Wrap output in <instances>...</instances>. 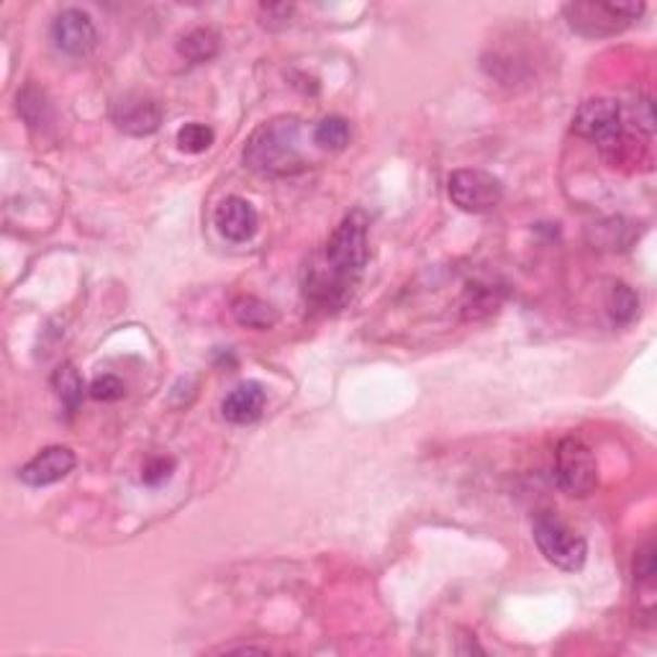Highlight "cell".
<instances>
[{
  "label": "cell",
  "instance_id": "1",
  "mask_svg": "<svg viewBox=\"0 0 657 657\" xmlns=\"http://www.w3.org/2000/svg\"><path fill=\"white\" fill-rule=\"evenodd\" d=\"M370 242H367V216L363 211H352L342 218L334 235L324 247V265L311 270L306 282V295L321 306H342L348 301L352 286L363 275Z\"/></svg>",
  "mask_w": 657,
  "mask_h": 657
},
{
  "label": "cell",
  "instance_id": "2",
  "mask_svg": "<svg viewBox=\"0 0 657 657\" xmlns=\"http://www.w3.org/2000/svg\"><path fill=\"white\" fill-rule=\"evenodd\" d=\"M244 165L260 175L286 178L306 167L301 150V122L295 116H278L260 124L244 144Z\"/></svg>",
  "mask_w": 657,
  "mask_h": 657
},
{
  "label": "cell",
  "instance_id": "3",
  "mask_svg": "<svg viewBox=\"0 0 657 657\" xmlns=\"http://www.w3.org/2000/svg\"><path fill=\"white\" fill-rule=\"evenodd\" d=\"M532 534L540 553L545 555L547 563H553L555 568L568 570L576 573L585 565L589 557V545L581 534H576L565 521H560L555 514H540L532 525Z\"/></svg>",
  "mask_w": 657,
  "mask_h": 657
},
{
  "label": "cell",
  "instance_id": "4",
  "mask_svg": "<svg viewBox=\"0 0 657 657\" xmlns=\"http://www.w3.org/2000/svg\"><path fill=\"white\" fill-rule=\"evenodd\" d=\"M573 31L583 37H611L645 13V3H568L563 9Z\"/></svg>",
  "mask_w": 657,
  "mask_h": 657
},
{
  "label": "cell",
  "instance_id": "5",
  "mask_svg": "<svg viewBox=\"0 0 657 657\" xmlns=\"http://www.w3.org/2000/svg\"><path fill=\"white\" fill-rule=\"evenodd\" d=\"M557 485L573 498H585L598 483V468L593 450L581 437H565L555 452Z\"/></svg>",
  "mask_w": 657,
  "mask_h": 657
},
{
  "label": "cell",
  "instance_id": "6",
  "mask_svg": "<svg viewBox=\"0 0 657 657\" xmlns=\"http://www.w3.org/2000/svg\"><path fill=\"white\" fill-rule=\"evenodd\" d=\"M573 131L583 139L596 141L604 154H609L614 147L624 139V113L621 105L611 98H591L578 109L573 118Z\"/></svg>",
  "mask_w": 657,
  "mask_h": 657
},
{
  "label": "cell",
  "instance_id": "7",
  "mask_svg": "<svg viewBox=\"0 0 657 657\" xmlns=\"http://www.w3.org/2000/svg\"><path fill=\"white\" fill-rule=\"evenodd\" d=\"M447 193L465 214H485L504 198V182L485 169H455L447 180Z\"/></svg>",
  "mask_w": 657,
  "mask_h": 657
},
{
  "label": "cell",
  "instance_id": "8",
  "mask_svg": "<svg viewBox=\"0 0 657 657\" xmlns=\"http://www.w3.org/2000/svg\"><path fill=\"white\" fill-rule=\"evenodd\" d=\"M162 116V103L147 93H124L111 105V122L129 137H150L160 129Z\"/></svg>",
  "mask_w": 657,
  "mask_h": 657
},
{
  "label": "cell",
  "instance_id": "9",
  "mask_svg": "<svg viewBox=\"0 0 657 657\" xmlns=\"http://www.w3.org/2000/svg\"><path fill=\"white\" fill-rule=\"evenodd\" d=\"M52 41L62 54L88 56L98 47L93 18L80 9L60 11L52 21Z\"/></svg>",
  "mask_w": 657,
  "mask_h": 657
},
{
  "label": "cell",
  "instance_id": "10",
  "mask_svg": "<svg viewBox=\"0 0 657 657\" xmlns=\"http://www.w3.org/2000/svg\"><path fill=\"white\" fill-rule=\"evenodd\" d=\"M75 465H77L75 452L56 444V447L41 450L34 460H28L24 468H21L18 478L21 483L31 485V489H45V485L60 483L62 478H67L70 472L75 470Z\"/></svg>",
  "mask_w": 657,
  "mask_h": 657
},
{
  "label": "cell",
  "instance_id": "11",
  "mask_svg": "<svg viewBox=\"0 0 657 657\" xmlns=\"http://www.w3.org/2000/svg\"><path fill=\"white\" fill-rule=\"evenodd\" d=\"M214 224L224 239L239 244L254 237V231L260 226V216L250 201H244L239 195H229L216 206Z\"/></svg>",
  "mask_w": 657,
  "mask_h": 657
},
{
  "label": "cell",
  "instance_id": "12",
  "mask_svg": "<svg viewBox=\"0 0 657 657\" xmlns=\"http://www.w3.org/2000/svg\"><path fill=\"white\" fill-rule=\"evenodd\" d=\"M265 404H267L265 388L254 383V380H247V383L237 386L235 391L226 395L222 404V414L224 419L231 424H252L263 416Z\"/></svg>",
  "mask_w": 657,
  "mask_h": 657
},
{
  "label": "cell",
  "instance_id": "13",
  "mask_svg": "<svg viewBox=\"0 0 657 657\" xmlns=\"http://www.w3.org/2000/svg\"><path fill=\"white\" fill-rule=\"evenodd\" d=\"M231 316L239 327L247 329H273L278 324V311H275L270 303L257 299V295H239V299L231 303Z\"/></svg>",
  "mask_w": 657,
  "mask_h": 657
},
{
  "label": "cell",
  "instance_id": "14",
  "mask_svg": "<svg viewBox=\"0 0 657 657\" xmlns=\"http://www.w3.org/2000/svg\"><path fill=\"white\" fill-rule=\"evenodd\" d=\"M52 386H54L56 399H60L62 406L67 408V414H75L77 408H80L83 395H85L83 378H80V372L75 370V365L65 363V365L56 367L54 376H52Z\"/></svg>",
  "mask_w": 657,
  "mask_h": 657
},
{
  "label": "cell",
  "instance_id": "15",
  "mask_svg": "<svg viewBox=\"0 0 657 657\" xmlns=\"http://www.w3.org/2000/svg\"><path fill=\"white\" fill-rule=\"evenodd\" d=\"M218 41L222 39H218L214 28H193V31H188L186 37L180 39L178 49L193 65H203V62L214 60L218 54Z\"/></svg>",
  "mask_w": 657,
  "mask_h": 657
},
{
  "label": "cell",
  "instance_id": "16",
  "mask_svg": "<svg viewBox=\"0 0 657 657\" xmlns=\"http://www.w3.org/2000/svg\"><path fill=\"white\" fill-rule=\"evenodd\" d=\"M16 105L21 118L31 126V129H41V126H47L49 122V101L47 93L41 88H37L34 83H28L24 90H18L16 96Z\"/></svg>",
  "mask_w": 657,
  "mask_h": 657
},
{
  "label": "cell",
  "instance_id": "17",
  "mask_svg": "<svg viewBox=\"0 0 657 657\" xmlns=\"http://www.w3.org/2000/svg\"><path fill=\"white\" fill-rule=\"evenodd\" d=\"M606 311H609L614 324H632L640 311V299L627 282H611L609 293H606Z\"/></svg>",
  "mask_w": 657,
  "mask_h": 657
},
{
  "label": "cell",
  "instance_id": "18",
  "mask_svg": "<svg viewBox=\"0 0 657 657\" xmlns=\"http://www.w3.org/2000/svg\"><path fill=\"white\" fill-rule=\"evenodd\" d=\"M350 124L342 116H327L316 124L314 144L327 152H342L350 144Z\"/></svg>",
  "mask_w": 657,
  "mask_h": 657
},
{
  "label": "cell",
  "instance_id": "19",
  "mask_svg": "<svg viewBox=\"0 0 657 657\" xmlns=\"http://www.w3.org/2000/svg\"><path fill=\"white\" fill-rule=\"evenodd\" d=\"M214 139H216L214 129H211V126H206V124H198V122L186 124L178 131V147L188 154L206 152L209 147L214 144Z\"/></svg>",
  "mask_w": 657,
  "mask_h": 657
},
{
  "label": "cell",
  "instance_id": "20",
  "mask_svg": "<svg viewBox=\"0 0 657 657\" xmlns=\"http://www.w3.org/2000/svg\"><path fill=\"white\" fill-rule=\"evenodd\" d=\"M175 472V460L173 457H154L144 465V470H141V483L152 485V489H157V485L167 483L169 478H173Z\"/></svg>",
  "mask_w": 657,
  "mask_h": 657
},
{
  "label": "cell",
  "instance_id": "21",
  "mask_svg": "<svg viewBox=\"0 0 657 657\" xmlns=\"http://www.w3.org/2000/svg\"><path fill=\"white\" fill-rule=\"evenodd\" d=\"M126 388L116 376H101L90 383V399L96 401H118L124 399Z\"/></svg>",
  "mask_w": 657,
  "mask_h": 657
},
{
  "label": "cell",
  "instance_id": "22",
  "mask_svg": "<svg viewBox=\"0 0 657 657\" xmlns=\"http://www.w3.org/2000/svg\"><path fill=\"white\" fill-rule=\"evenodd\" d=\"M634 118H637V129H642L645 134H653L655 118H653V103H649V98H640L637 105H634Z\"/></svg>",
  "mask_w": 657,
  "mask_h": 657
},
{
  "label": "cell",
  "instance_id": "23",
  "mask_svg": "<svg viewBox=\"0 0 657 657\" xmlns=\"http://www.w3.org/2000/svg\"><path fill=\"white\" fill-rule=\"evenodd\" d=\"M634 573H637L640 578H645V581H653V576H655V549H653V545H647L637 555V563H634Z\"/></svg>",
  "mask_w": 657,
  "mask_h": 657
}]
</instances>
